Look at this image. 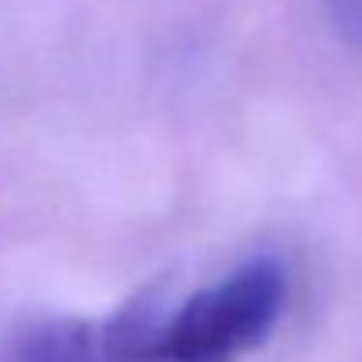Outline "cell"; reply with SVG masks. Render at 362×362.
Segmentation results:
<instances>
[{
    "mask_svg": "<svg viewBox=\"0 0 362 362\" xmlns=\"http://www.w3.org/2000/svg\"><path fill=\"white\" fill-rule=\"evenodd\" d=\"M288 298L284 263L252 256L189 295L156 327L160 362H238L277 327Z\"/></svg>",
    "mask_w": 362,
    "mask_h": 362,
    "instance_id": "1",
    "label": "cell"
},
{
    "mask_svg": "<svg viewBox=\"0 0 362 362\" xmlns=\"http://www.w3.org/2000/svg\"><path fill=\"white\" fill-rule=\"evenodd\" d=\"M156 327L160 320L146 298L103 323L68 316L36 320L15 337L8 362H160Z\"/></svg>",
    "mask_w": 362,
    "mask_h": 362,
    "instance_id": "2",
    "label": "cell"
}]
</instances>
